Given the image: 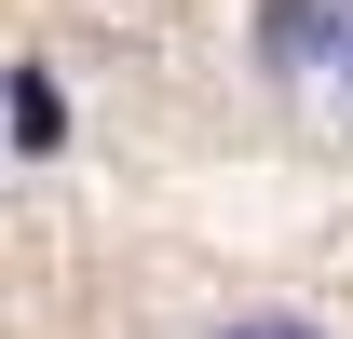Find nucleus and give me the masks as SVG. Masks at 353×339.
I'll return each mask as SVG.
<instances>
[{"instance_id":"f257e3e1","label":"nucleus","mask_w":353,"mask_h":339,"mask_svg":"<svg viewBox=\"0 0 353 339\" xmlns=\"http://www.w3.org/2000/svg\"><path fill=\"white\" fill-rule=\"evenodd\" d=\"M259 54L285 68V82H299L312 54H353V0H272V14H259Z\"/></svg>"},{"instance_id":"7ed1b4c3","label":"nucleus","mask_w":353,"mask_h":339,"mask_svg":"<svg viewBox=\"0 0 353 339\" xmlns=\"http://www.w3.org/2000/svg\"><path fill=\"white\" fill-rule=\"evenodd\" d=\"M218 339H312V326H285V312H259V326H218Z\"/></svg>"},{"instance_id":"f03ea898","label":"nucleus","mask_w":353,"mask_h":339,"mask_svg":"<svg viewBox=\"0 0 353 339\" xmlns=\"http://www.w3.org/2000/svg\"><path fill=\"white\" fill-rule=\"evenodd\" d=\"M54 136H68V95H54V68H14V150L41 163Z\"/></svg>"},{"instance_id":"20e7f679","label":"nucleus","mask_w":353,"mask_h":339,"mask_svg":"<svg viewBox=\"0 0 353 339\" xmlns=\"http://www.w3.org/2000/svg\"><path fill=\"white\" fill-rule=\"evenodd\" d=\"M340 68H353V54H340Z\"/></svg>"}]
</instances>
